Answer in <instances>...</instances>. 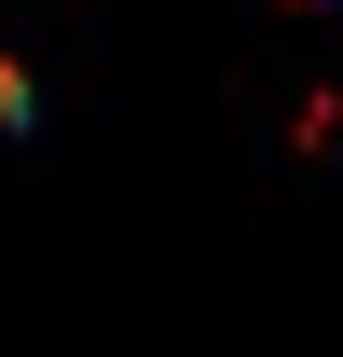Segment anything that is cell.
I'll use <instances>...</instances> for the list:
<instances>
[{"label": "cell", "instance_id": "obj_1", "mask_svg": "<svg viewBox=\"0 0 343 357\" xmlns=\"http://www.w3.org/2000/svg\"><path fill=\"white\" fill-rule=\"evenodd\" d=\"M28 124V69H14V55H0V137Z\"/></svg>", "mask_w": 343, "mask_h": 357}]
</instances>
